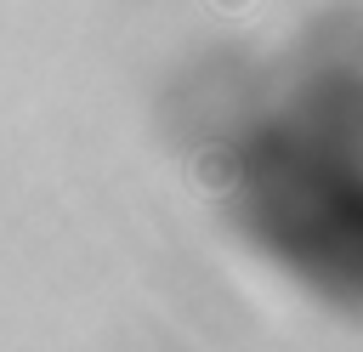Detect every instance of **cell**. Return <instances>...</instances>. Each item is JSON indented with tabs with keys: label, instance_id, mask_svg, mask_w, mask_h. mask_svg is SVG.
<instances>
[{
	"label": "cell",
	"instance_id": "1",
	"mask_svg": "<svg viewBox=\"0 0 363 352\" xmlns=\"http://www.w3.org/2000/svg\"><path fill=\"white\" fill-rule=\"evenodd\" d=\"M238 182V153L233 148H199L193 159V187L199 193H227Z\"/></svg>",
	"mask_w": 363,
	"mask_h": 352
},
{
	"label": "cell",
	"instance_id": "2",
	"mask_svg": "<svg viewBox=\"0 0 363 352\" xmlns=\"http://www.w3.org/2000/svg\"><path fill=\"white\" fill-rule=\"evenodd\" d=\"M216 6H221V11H244L250 0H216Z\"/></svg>",
	"mask_w": 363,
	"mask_h": 352
}]
</instances>
